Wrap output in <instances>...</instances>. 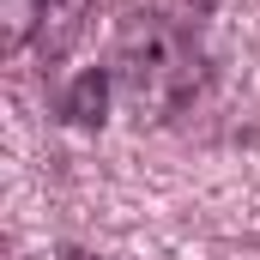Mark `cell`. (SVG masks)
Listing matches in <instances>:
<instances>
[{"label": "cell", "mask_w": 260, "mask_h": 260, "mask_svg": "<svg viewBox=\"0 0 260 260\" xmlns=\"http://www.w3.org/2000/svg\"><path fill=\"white\" fill-rule=\"evenodd\" d=\"M194 30H200L194 18L170 12L164 0L121 18V37H115V73H121V85L133 91L139 109H151V115H176V109L200 91L206 61H200Z\"/></svg>", "instance_id": "6da1fadb"}, {"label": "cell", "mask_w": 260, "mask_h": 260, "mask_svg": "<svg viewBox=\"0 0 260 260\" xmlns=\"http://www.w3.org/2000/svg\"><path fill=\"white\" fill-rule=\"evenodd\" d=\"M85 18H91V0H43V30H37V37H43V55H49V61L79 43Z\"/></svg>", "instance_id": "7a4b0ae2"}, {"label": "cell", "mask_w": 260, "mask_h": 260, "mask_svg": "<svg viewBox=\"0 0 260 260\" xmlns=\"http://www.w3.org/2000/svg\"><path fill=\"white\" fill-rule=\"evenodd\" d=\"M103 109H109V73L91 67V73H79L73 91H67V121H73V127H103Z\"/></svg>", "instance_id": "3957f363"}, {"label": "cell", "mask_w": 260, "mask_h": 260, "mask_svg": "<svg viewBox=\"0 0 260 260\" xmlns=\"http://www.w3.org/2000/svg\"><path fill=\"white\" fill-rule=\"evenodd\" d=\"M43 30V0H0V49L18 55Z\"/></svg>", "instance_id": "277c9868"}]
</instances>
